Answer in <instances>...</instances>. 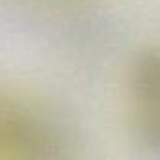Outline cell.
Listing matches in <instances>:
<instances>
[{
	"label": "cell",
	"instance_id": "cell-2",
	"mask_svg": "<svg viewBox=\"0 0 160 160\" xmlns=\"http://www.w3.org/2000/svg\"><path fill=\"white\" fill-rule=\"evenodd\" d=\"M139 130L147 147H151L154 152H160V109L145 108Z\"/></svg>",
	"mask_w": 160,
	"mask_h": 160
},
{
	"label": "cell",
	"instance_id": "cell-1",
	"mask_svg": "<svg viewBox=\"0 0 160 160\" xmlns=\"http://www.w3.org/2000/svg\"><path fill=\"white\" fill-rule=\"evenodd\" d=\"M134 92L151 109H160V53H145L134 66Z\"/></svg>",
	"mask_w": 160,
	"mask_h": 160
}]
</instances>
